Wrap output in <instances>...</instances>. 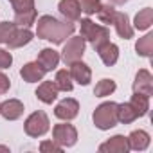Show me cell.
I'll list each match as a JSON object with an SVG mask.
<instances>
[{
	"instance_id": "6da1fadb",
	"label": "cell",
	"mask_w": 153,
	"mask_h": 153,
	"mask_svg": "<svg viewBox=\"0 0 153 153\" xmlns=\"http://www.w3.org/2000/svg\"><path fill=\"white\" fill-rule=\"evenodd\" d=\"M74 24L72 22H59L49 15L42 16L36 24V34L42 40L52 42V43H63V40L67 36H70L74 33Z\"/></svg>"
},
{
	"instance_id": "7a4b0ae2",
	"label": "cell",
	"mask_w": 153,
	"mask_h": 153,
	"mask_svg": "<svg viewBox=\"0 0 153 153\" xmlns=\"http://www.w3.org/2000/svg\"><path fill=\"white\" fill-rule=\"evenodd\" d=\"M81 38L85 42H90L94 49H99L103 43L110 42V29L99 24H94L90 18L81 20Z\"/></svg>"
},
{
	"instance_id": "3957f363",
	"label": "cell",
	"mask_w": 153,
	"mask_h": 153,
	"mask_svg": "<svg viewBox=\"0 0 153 153\" xmlns=\"http://www.w3.org/2000/svg\"><path fill=\"white\" fill-rule=\"evenodd\" d=\"M94 124L99 130H110L117 124V103H103L94 112Z\"/></svg>"
},
{
	"instance_id": "277c9868",
	"label": "cell",
	"mask_w": 153,
	"mask_h": 153,
	"mask_svg": "<svg viewBox=\"0 0 153 153\" xmlns=\"http://www.w3.org/2000/svg\"><path fill=\"white\" fill-rule=\"evenodd\" d=\"M49 117L45 112L38 110L34 114H31L25 121V133L29 137H42L49 131Z\"/></svg>"
},
{
	"instance_id": "5b68a950",
	"label": "cell",
	"mask_w": 153,
	"mask_h": 153,
	"mask_svg": "<svg viewBox=\"0 0 153 153\" xmlns=\"http://www.w3.org/2000/svg\"><path fill=\"white\" fill-rule=\"evenodd\" d=\"M83 54H85V40H83L81 36H74V38H70V40L65 43L61 56H63V61L70 65V63H74V61L81 59Z\"/></svg>"
},
{
	"instance_id": "8992f818",
	"label": "cell",
	"mask_w": 153,
	"mask_h": 153,
	"mask_svg": "<svg viewBox=\"0 0 153 153\" xmlns=\"http://www.w3.org/2000/svg\"><path fill=\"white\" fill-rule=\"evenodd\" d=\"M52 135H54V142H58L61 148H70L76 144V140H78V131H76V128L72 124H56L52 128Z\"/></svg>"
},
{
	"instance_id": "52a82bcc",
	"label": "cell",
	"mask_w": 153,
	"mask_h": 153,
	"mask_svg": "<svg viewBox=\"0 0 153 153\" xmlns=\"http://www.w3.org/2000/svg\"><path fill=\"white\" fill-rule=\"evenodd\" d=\"M133 92L144 94V96H148V97L153 96V76L149 74V70L142 68V70L137 72L135 81H133Z\"/></svg>"
},
{
	"instance_id": "ba28073f",
	"label": "cell",
	"mask_w": 153,
	"mask_h": 153,
	"mask_svg": "<svg viewBox=\"0 0 153 153\" xmlns=\"http://www.w3.org/2000/svg\"><path fill=\"white\" fill-rule=\"evenodd\" d=\"M78 112H79L78 101H76V99H70V97L59 101V103L56 105V108H54V115H56L58 119H63V121L74 119L76 115H78Z\"/></svg>"
},
{
	"instance_id": "9c48e42d",
	"label": "cell",
	"mask_w": 153,
	"mask_h": 153,
	"mask_svg": "<svg viewBox=\"0 0 153 153\" xmlns=\"http://www.w3.org/2000/svg\"><path fill=\"white\" fill-rule=\"evenodd\" d=\"M68 74H70V78H72L74 81H78V83L83 85V87H87V85L92 81V72H90L88 65H85V63L79 61V59L74 61V63H70Z\"/></svg>"
},
{
	"instance_id": "30bf717a",
	"label": "cell",
	"mask_w": 153,
	"mask_h": 153,
	"mask_svg": "<svg viewBox=\"0 0 153 153\" xmlns=\"http://www.w3.org/2000/svg\"><path fill=\"white\" fill-rule=\"evenodd\" d=\"M20 76L24 78V81L27 83H36V81H42L43 76H45V68L38 63V61H33V63H25L20 70Z\"/></svg>"
},
{
	"instance_id": "8fae6325",
	"label": "cell",
	"mask_w": 153,
	"mask_h": 153,
	"mask_svg": "<svg viewBox=\"0 0 153 153\" xmlns=\"http://www.w3.org/2000/svg\"><path fill=\"white\" fill-rule=\"evenodd\" d=\"M112 24L115 25V31H117V34H119L121 38L130 40V38L133 36V27L130 25V18H128L126 13H117V11H115V15H114V18H112Z\"/></svg>"
},
{
	"instance_id": "7c38bea8",
	"label": "cell",
	"mask_w": 153,
	"mask_h": 153,
	"mask_svg": "<svg viewBox=\"0 0 153 153\" xmlns=\"http://www.w3.org/2000/svg\"><path fill=\"white\" fill-rule=\"evenodd\" d=\"M128 149H130L128 139L123 137V135H115V137H112L110 140H106L105 144L99 146L101 153H126Z\"/></svg>"
},
{
	"instance_id": "4fadbf2b",
	"label": "cell",
	"mask_w": 153,
	"mask_h": 153,
	"mask_svg": "<svg viewBox=\"0 0 153 153\" xmlns=\"http://www.w3.org/2000/svg\"><path fill=\"white\" fill-rule=\"evenodd\" d=\"M0 114H2V117L7 119V121H15V119L22 117L24 105L18 99H9V101H6V103L0 105Z\"/></svg>"
},
{
	"instance_id": "5bb4252c",
	"label": "cell",
	"mask_w": 153,
	"mask_h": 153,
	"mask_svg": "<svg viewBox=\"0 0 153 153\" xmlns=\"http://www.w3.org/2000/svg\"><path fill=\"white\" fill-rule=\"evenodd\" d=\"M96 51H97L99 58L103 59V63H105L106 67L115 65V63H117V59H119V47H117L115 43L106 42V43H103V45H101L99 49H96Z\"/></svg>"
},
{
	"instance_id": "9a60e30c",
	"label": "cell",
	"mask_w": 153,
	"mask_h": 153,
	"mask_svg": "<svg viewBox=\"0 0 153 153\" xmlns=\"http://www.w3.org/2000/svg\"><path fill=\"white\" fill-rule=\"evenodd\" d=\"M59 13L68 20V22H74V20H79L81 16V7H79V2L78 0H61L59 6H58Z\"/></svg>"
},
{
	"instance_id": "2e32d148",
	"label": "cell",
	"mask_w": 153,
	"mask_h": 153,
	"mask_svg": "<svg viewBox=\"0 0 153 153\" xmlns=\"http://www.w3.org/2000/svg\"><path fill=\"white\" fill-rule=\"evenodd\" d=\"M36 97H38L42 103L51 105V103L58 97V87H56V83H54V81H43V83L38 87V90H36Z\"/></svg>"
},
{
	"instance_id": "e0dca14e",
	"label": "cell",
	"mask_w": 153,
	"mask_h": 153,
	"mask_svg": "<svg viewBox=\"0 0 153 153\" xmlns=\"http://www.w3.org/2000/svg\"><path fill=\"white\" fill-rule=\"evenodd\" d=\"M38 63L45 68V72L49 70H54L59 63V54L54 51V49H43L40 54H38Z\"/></svg>"
},
{
	"instance_id": "ac0fdd59",
	"label": "cell",
	"mask_w": 153,
	"mask_h": 153,
	"mask_svg": "<svg viewBox=\"0 0 153 153\" xmlns=\"http://www.w3.org/2000/svg\"><path fill=\"white\" fill-rule=\"evenodd\" d=\"M128 146H130V149L142 151V149H146L149 146V135L144 130H135L128 137Z\"/></svg>"
},
{
	"instance_id": "d6986e66",
	"label": "cell",
	"mask_w": 153,
	"mask_h": 153,
	"mask_svg": "<svg viewBox=\"0 0 153 153\" xmlns=\"http://www.w3.org/2000/svg\"><path fill=\"white\" fill-rule=\"evenodd\" d=\"M31 40H33V33H31L27 27H22V29H16V31L13 33V36L7 40V45H9L11 49H18V47L27 45Z\"/></svg>"
},
{
	"instance_id": "ffe728a7",
	"label": "cell",
	"mask_w": 153,
	"mask_h": 153,
	"mask_svg": "<svg viewBox=\"0 0 153 153\" xmlns=\"http://www.w3.org/2000/svg\"><path fill=\"white\" fill-rule=\"evenodd\" d=\"M130 105L135 108L137 115H139V117H142V115H146V114H148V110H149V97H148V96H144V94L133 92Z\"/></svg>"
},
{
	"instance_id": "44dd1931",
	"label": "cell",
	"mask_w": 153,
	"mask_h": 153,
	"mask_svg": "<svg viewBox=\"0 0 153 153\" xmlns=\"http://www.w3.org/2000/svg\"><path fill=\"white\" fill-rule=\"evenodd\" d=\"M137 112L135 108L130 105V103H124V105H117V121H121L123 124H130L137 119Z\"/></svg>"
},
{
	"instance_id": "7402d4cb",
	"label": "cell",
	"mask_w": 153,
	"mask_h": 153,
	"mask_svg": "<svg viewBox=\"0 0 153 153\" xmlns=\"http://www.w3.org/2000/svg\"><path fill=\"white\" fill-rule=\"evenodd\" d=\"M133 24H135V29H139V31L149 29V25L153 24V9H151V7H146V9L139 11Z\"/></svg>"
},
{
	"instance_id": "603a6c76",
	"label": "cell",
	"mask_w": 153,
	"mask_h": 153,
	"mask_svg": "<svg viewBox=\"0 0 153 153\" xmlns=\"http://www.w3.org/2000/svg\"><path fill=\"white\" fill-rule=\"evenodd\" d=\"M135 51H137V54H140V56H144V58H149L151 52H153V34L148 33L146 36H142V38L137 42Z\"/></svg>"
},
{
	"instance_id": "cb8c5ba5",
	"label": "cell",
	"mask_w": 153,
	"mask_h": 153,
	"mask_svg": "<svg viewBox=\"0 0 153 153\" xmlns=\"http://www.w3.org/2000/svg\"><path fill=\"white\" fill-rule=\"evenodd\" d=\"M115 88H117V85H115L114 79H101V81L96 85L94 94H96V97H106V96L114 94Z\"/></svg>"
},
{
	"instance_id": "d4e9b609",
	"label": "cell",
	"mask_w": 153,
	"mask_h": 153,
	"mask_svg": "<svg viewBox=\"0 0 153 153\" xmlns=\"http://www.w3.org/2000/svg\"><path fill=\"white\" fill-rule=\"evenodd\" d=\"M54 83H56L58 90H63V92H70V90H72V87H74V85H72V78H70L68 70H58Z\"/></svg>"
},
{
	"instance_id": "484cf974",
	"label": "cell",
	"mask_w": 153,
	"mask_h": 153,
	"mask_svg": "<svg viewBox=\"0 0 153 153\" xmlns=\"http://www.w3.org/2000/svg\"><path fill=\"white\" fill-rule=\"evenodd\" d=\"M34 20H36V9H29V11H24V13H16L15 15V24L16 25H22V27L33 25Z\"/></svg>"
},
{
	"instance_id": "4316f807",
	"label": "cell",
	"mask_w": 153,
	"mask_h": 153,
	"mask_svg": "<svg viewBox=\"0 0 153 153\" xmlns=\"http://www.w3.org/2000/svg\"><path fill=\"white\" fill-rule=\"evenodd\" d=\"M15 31H16L15 22H2L0 24V43H7V40L13 36Z\"/></svg>"
},
{
	"instance_id": "83f0119b",
	"label": "cell",
	"mask_w": 153,
	"mask_h": 153,
	"mask_svg": "<svg viewBox=\"0 0 153 153\" xmlns=\"http://www.w3.org/2000/svg\"><path fill=\"white\" fill-rule=\"evenodd\" d=\"M81 11H85L87 15H96L101 7V0H78Z\"/></svg>"
},
{
	"instance_id": "f1b7e54d",
	"label": "cell",
	"mask_w": 153,
	"mask_h": 153,
	"mask_svg": "<svg viewBox=\"0 0 153 153\" xmlns=\"http://www.w3.org/2000/svg\"><path fill=\"white\" fill-rule=\"evenodd\" d=\"M13 7H15V15L34 9V0H13Z\"/></svg>"
},
{
	"instance_id": "f546056e",
	"label": "cell",
	"mask_w": 153,
	"mask_h": 153,
	"mask_svg": "<svg viewBox=\"0 0 153 153\" xmlns=\"http://www.w3.org/2000/svg\"><path fill=\"white\" fill-rule=\"evenodd\" d=\"M40 151H43V153H61V146L58 142H52V140H43L40 144Z\"/></svg>"
},
{
	"instance_id": "4dcf8cb0",
	"label": "cell",
	"mask_w": 153,
	"mask_h": 153,
	"mask_svg": "<svg viewBox=\"0 0 153 153\" xmlns=\"http://www.w3.org/2000/svg\"><path fill=\"white\" fill-rule=\"evenodd\" d=\"M13 63V56L11 52L4 51V49H0V68H9Z\"/></svg>"
},
{
	"instance_id": "1f68e13d",
	"label": "cell",
	"mask_w": 153,
	"mask_h": 153,
	"mask_svg": "<svg viewBox=\"0 0 153 153\" xmlns=\"http://www.w3.org/2000/svg\"><path fill=\"white\" fill-rule=\"evenodd\" d=\"M9 87H11V83H9V78L6 74H2L0 72V94H6L7 90H9Z\"/></svg>"
},
{
	"instance_id": "d6a6232c",
	"label": "cell",
	"mask_w": 153,
	"mask_h": 153,
	"mask_svg": "<svg viewBox=\"0 0 153 153\" xmlns=\"http://www.w3.org/2000/svg\"><path fill=\"white\" fill-rule=\"evenodd\" d=\"M112 4H115V6H123V4H126L128 0H110Z\"/></svg>"
},
{
	"instance_id": "836d02e7",
	"label": "cell",
	"mask_w": 153,
	"mask_h": 153,
	"mask_svg": "<svg viewBox=\"0 0 153 153\" xmlns=\"http://www.w3.org/2000/svg\"><path fill=\"white\" fill-rule=\"evenodd\" d=\"M0 151H9V148L7 146H0Z\"/></svg>"
},
{
	"instance_id": "e575fe53",
	"label": "cell",
	"mask_w": 153,
	"mask_h": 153,
	"mask_svg": "<svg viewBox=\"0 0 153 153\" xmlns=\"http://www.w3.org/2000/svg\"><path fill=\"white\" fill-rule=\"evenodd\" d=\"M11 2H13V0H11Z\"/></svg>"
}]
</instances>
